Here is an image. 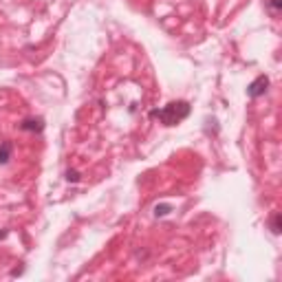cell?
I'll list each match as a JSON object with an SVG mask.
<instances>
[{
  "label": "cell",
  "mask_w": 282,
  "mask_h": 282,
  "mask_svg": "<svg viewBox=\"0 0 282 282\" xmlns=\"http://www.w3.org/2000/svg\"><path fill=\"white\" fill-rule=\"evenodd\" d=\"M280 229H282V223H280V214H276V216L271 218V232H273V234H280Z\"/></svg>",
  "instance_id": "cell-5"
},
{
  "label": "cell",
  "mask_w": 282,
  "mask_h": 282,
  "mask_svg": "<svg viewBox=\"0 0 282 282\" xmlns=\"http://www.w3.org/2000/svg\"><path fill=\"white\" fill-rule=\"evenodd\" d=\"M267 86H269V77H267V75L256 77V79L249 84V88H247V95H249V97H260V95L267 91Z\"/></svg>",
  "instance_id": "cell-2"
},
{
  "label": "cell",
  "mask_w": 282,
  "mask_h": 282,
  "mask_svg": "<svg viewBox=\"0 0 282 282\" xmlns=\"http://www.w3.org/2000/svg\"><path fill=\"white\" fill-rule=\"evenodd\" d=\"M278 9H280V0H271V3H269V11L271 13H278Z\"/></svg>",
  "instance_id": "cell-7"
},
{
  "label": "cell",
  "mask_w": 282,
  "mask_h": 282,
  "mask_svg": "<svg viewBox=\"0 0 282 282\" xmlns=\"http://www.w3.org/2000/svg\"><path fill=\"white\" fill-rule=\"evenodd\" d=\"M9 157H11V144L9 141H3L0 144V163H7Z\"/></svg>",
  "instance_id": "cell-3"
},
{
  "label": "cell",
  "mask_w": 282,
  "mask_h": 282,
  "mask_svg": "<svg viewBox=\"0 0 282 282\" xmlns=\"http://www.w3.org/2000/svg\"><path fill=\"white\" fill-rule=\"evenodd\" d=\"M188 115H190V106H188L185 102H172V104H168L166 108L154 110V117H159V119L166 124V126L179 124V122L185 119Z\"/></svg>",
  "instance_id": "cell-1"
},
{
  "label": "cell",
  "mask_w": 282,
  "mask_h": 282,
  "mask_svg": "<svg viewBox=\"0 0 282 282\" xmlns=\"http://www.w3.org/2000/svg\"><path fill=\"white\" fill-rule=\"evenodd\" d=\"M42 128H44L42 119H27L22 124V130H42Z\"/></svg>",
  "instance_id": "cell-4"
},
{
  "label": "cell",
  "mask_w": 282,
  "mask_h": 282,
  "mask_svg": "<svg viewBox=\"0 0 282 282\" xmlns=\"http://www.w3.org/2000/svg\"><path fill=\"white\" fill-rule=\"evenodd\" d=\"M168 212H170V205H157V210H154L157 216H166Z\"/></svg>",
  "instance_id": "cell-6"
},
{
  "label": "cell",
  "mask_w": 282,
  "mask_h": 282,
  "mask_svg": "<svg viewBox=\"0 0 282 282\" xmlns=\"http://www.w3.org/2000/svg\"><path fill=\"white\" fill-rule=\"evenodd\" d=\"M66 179H69V181H77L79 176H77V172H69V174H66Z\"/></svg>",
  "instance_id": "cell-8"
}]
</instances>
